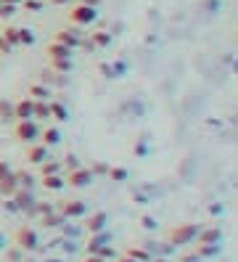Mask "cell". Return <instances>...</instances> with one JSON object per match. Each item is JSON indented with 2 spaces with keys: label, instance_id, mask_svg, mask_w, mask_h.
<instances>
[{
  "label": "cell",
  "instance_id": "836d02e7",
  "mask_svg": "<svg viewBox=\"0 0 238 262\" xmlns=\"http://www.w3.org/2000/svg\"><path fill=\"white\" fill-rule=\"evenodd\" d=\"M8 175H11V167H8V162H0V180L8 178Z\"/></svg>",
  "mask_w": 238,
  "mask_h": 262
},
{
  "label": "cell",
  "instance_id": "d590c367",
  "mask_svg": "<svg viewBox=\"0 0 238 262\" xmlns=\"http://www.w3.org/2000/svg\"><path fill=\"white\" fill-rule=\"evenodd\" d=\"M85 262H109V259H103L101 254H88V257H85Z\"/></svg>",
  "mask_w": 238,
  "mask_h": 262
},
{
  "label": "cell",
  "instance_id": "ac0fdd59",
  "mask_svg": "<svg viewBox=\"0 0 238 262\" xmlns=\"http://www.w3.org/2000/svg\"><path fill=\"white\" fill-rule=\"evenodd\" d=\"M63 220H67V217H63L61 212H53V209L48 212V214H42V225H48V228H61Z\"/></svg>",
  "mask_w": 238,
  "mask_h": 262
},
{
  "label": "cell",
  "instance_id": "5bb4252c",
  "mask_svg": "<svg viewBox=\"0 0 238 262\" xmlns=\"http://www.w3.org/2000/svg\"><path fill=\"white\" fill-rule=\"evenodd\" d=\"M16 188H19V180H16V172H11L8 178L0 180V196H3V199H11Z\"/></svg>",
  "mask_w": 238,
  "mask_h": 262
},
{
  "label": "cell",
  "instance_id": "8992f818",
  "mask_svg": "<svg viewBox=\"0 0 238 262\" xmlns=\"http://www.w3.org/2000/svg\"><path fill=\"white\" fill-rule=\"evenodd\" d=\"M48 159V146L45 143H29V148H27V162L29 164H42Z\"/></svg>",
  "mask_w": 238,
  "mask_h": 262
},
{
  "label": "cell",
  "instance_id": "ab89813d",
  "mask_svg": "<svg viewBox=\"0 0 238 262\" xmlns=\"http://www.w3.org/2000/svg\"><path fill=\"white\" fill-rule=\"evenodd\" d=\"M51 3H56V6H63V3H69V0H51Z\"/></svg>",
  "mask_w": 238,
  "mask_h": 262
},
{
  "label": "cell",
  "instance_id": "7a4b0ae2",
  "mask_svg": "<svg viewBox=\"0 0 238 262\" xmlns=\"http://www.w3.org/2000/svg\"><path fill=\"white\" fill-rule=\"evenodd\" d=\"M199 228H201V225H193V223L178 225V228L172 230V246H188L190 241H196Z\"/></svg>",
  "mask_w": 238,
  "mask_h": 262
},
{
  "label": "cell",
  "instance_id": "52a82bcc",
  "mask_svg": "<svg viewBox=\"0 0 238 262\" xmlns=\"http://www.w3.org/2000/svg\"><path fill=\"white\" fill-rule=\"evenodd\" d=\"M199 244H220L222 241V230L217 225H206V228H199Z\"/></svg>",
  "mask_w": 238,
  "mask_h": 262
},
{
  "label": "cell",
  "instance_id": "83f0119b",
  "mask_svg": "<svg viewBox=\"0 0 238 262\" xmlns=\"http://www.w3.org/2000/svg\"><path fill=\"white\" fill-rule=\"evenodd\" d=\"M93 45H98V48H109V45H111V35L109 32H95L93 35Z\"/></svg>",
  "mask_w": 238,
  "mask_h": 262
},
{
  "label": "cell",
  "instance_id": "3957f363",
  "mask_svg": "<svg viewBox=\"0 0 238 262\" xmlns=\"http://www.w3.org/2000/svg\"><path fill=\"white\" fill-rule=\"evenodd\" d=\"M16 246H19V249H27V252L37 249V246H40L37 230H32V228H19V230H16Z\"/></svg>",
  "mask_w": 238,
  "mask_h": 262
},
{
  "label": "cell",
  "instance_id": "8d00e7d4",
  "mask_svg": "<svg viewBox=\"0 0 238 262\" xmlns=\"http://www.w3.org/2000/svg\"><path fill=\"white\" fill-rule=\"evenodd\" d=\"M27 8H32V11H40V3H37V0H27Z\"/></svg>",
  "mask_w": 238,
  "mask_h": 262
},
{
  "label": "cell",
  "instance_id": "ffe728a7",
  "mask_svg": "<svg viewBox=\"0 0 238 262\" xmlns=\"http://www.w3.org/2000/svg\"><path fill=\"white\" fill-rule=\"evenodd\" d=\"M48 56H51V58H69L72 48H67V45H61V42H53L51 48H48Z\"/></svg>",
  "mask_w": 238,
  "mask_h": 262
},
{
  "label": "cell",
  "instance_id": "9c48e42d",
  "mask_svg": "<svg viewBox=\"0 0 238 262\" xmlns=\"http://www.w3.org/2000/svg\"><path fill=\"white\" fill-rule=\"evenodd\" d=\"M32 112H35V98H21L13 106V119H32Z\"/></svg>",
  "mask_w": 238,
  "mask_h": 262
},
{
  "label": "cell",
  "instance_id": "4dcf8cb0",
  "mask_svg": "<svg viewBox=\"0 0 238 262\" xmlns=\"http://www.w3.org/2000/svg\"><path fill=\"white\" fill-rule=\"evenodd\" d=\"M140 225L146 228V230H156V220L151 217V214H143V217H140Z\"/></svg>",
  "mask_w": 238,
  "mask_h": 262
},
{
  "label": "cell",
  "instance_id": "f546056e",
  "mask_svg": "<svg viewBox=\"0 0 238 262\" xmlns=\"http://www.w3.org/2000/svg\"><path fill=\"white\" fill-rule=\"evenodd\" d=\"M98 254H101L103 259H114V257H117L114 246H109V244H106V246H101V249H98Z\"/></svg>",
  "mask_w": 238,
  "mask_h": 262
},
{
  "label": "cell",
  "instance_id": "277c9868",
  "mask_svg": "<svg viewBox=\"0 0 238 262\" xmlns=\"http://www.w3.org/2000/svg\"><path fill=\"white\" fill-rule=\"evenodd\" d=\"M13 202H16V207H19V212H35V196H32V188H24V186H19L13 191Z\"/></svg>",
  "mask_w": 238,
  "mask_h": 262
},
{
  "label": "cell",
  "instance_id": "cb8c5ba5",
  "mask_svg": "<svg viewBox=\"0 0 238 262\" xmlns=\"http://www.w3.org/2000/svg\"><path fill=\"white\" fill-rule=\"evenodd\" d=\"M0 40H3L6 45H11V48H13V45H19V29H16V27H8Z\"/></svg>",
  "mask_w": 238,
  "mask_h": 262
},
{
  "label": "cell",
  "instance_id": "484cf974",
  "mask_svg": "<svg viewBox=\"0 0 238 262\" xmlns=\"http://www.w3.org/2000/svg\"><path fill=\"white\" fill-rule=\"evenodd\" d=\"M109 178L114 180V183H124L127 178H130V172H127L124 167H111V169H109Z\"/></svg>",
  "mask_w": 238,
  "mask_h": 262
},
{
  "label": "cell",
  "instance_id": "7c38bea8",
  "mask_svg": "<svg viewBox=\"0 0 238 262\" xmlns=\"http://www.w3.org/2000/svg\"><path fill=\"white\" fill-rule=\"evenodd\" d=\"M109 225V214L106 212H93L90 220H88V230L90 233H98V230H106Z\"/></svg>",
  "mask_w": 238,
  "mask_h": 262
},
{
  "label": "cell",
  "instance_id": "7bdbcfd3",
  "mask_svg": "<svg viewBox=\"0 0 238 262\" xmlns=\"http://www.w3.org/2000/svg\"><path fill=\"white\" fill-rule=\"evenodd\" d=\"M0 6H3V0H0Z\"/></svg>",
  "mask_w": 238,
  "mask_h": 262
},
{
  "label": "cell",
  "instance_id": "2e32d148",
  "mask_svg": "<svg viewBox=\"0 0 238 262\" xmlns=\"http://www.w3.org/2000/svg\"><path fill=\"white\" fill-rule=\"evenodd\" d=\"M48 106H51V119H56V122H67L69 119V109H67V106H63V103H48Z\"/></svg>",
  "mask_w": 238,
  "mask_h": 262
},
{
  "label": "cell",
  "instance_id": "d6986e66",
  "mask_svg": "<svg viewBox=\"0 0 238 262\" xmlns=\"http://www.w3.org/2000/svg\"><path fill=\"white\" fill-rule=\"evenodd\" d=\"M127 257H133L135 262H151V252L143 249V246H130V249H127Z\"/></svg>",
  "mask_w": 238,
  "mask_h": 262
},
{
  "label": "cell",
  "instance_id": "e0dca14e",
  "mask_svg": "<svg viewBox=\"0 0 238 262\" xmlns=\"http://www.w3.org/2000/svg\"><path fill=\"white\" fill-rule=\"evenodd\" d=\"M42 186H45L48 191H61L67 183H63L61 175H42Z\"/></svg>",
  "mask_w": 238,
  "mask_h": 262
},
{
  "label": "cell",
  "instance_id": "d4e9b609",
  "mask_svg": "<svg viewBox=\"0 0 238 262\" xmlns=\"http://www.w3.org/2000/svg\"><path fill=\"white\" fill-rule=\"evenodd\" d=\"M53 61V69L58 74H69L72 72V58H51Z\"/></svg>",
  "mask_w": 238,
  "mask_h": 262
},
{
  "label": "cell",
  "instance_id": "4316f807",
  "mask_svg": "<svg viewBox=\"0 0 238 262\" xmlns=\"http://www.w3.org/2000/svg\"><path fill=\"white\" fill-rule=\"evenodd\" d=\"M220 254V244H201L199 246V257H217Z\"/></svg>",
  "mask_w": 238,
  "mask_h": 262
},
{
  "label": "cell",
  "instance_id": "e575fe53",
  "mask_svg": "<svg viewBox=\"0 0 238 262\" xmlns=\"http://www.w3.org/2000/svg\"><path fill=\"white\" fill-rule=\"evenodd\" d=\"M51 209H53L51 204H35V212H37V214H48Z\"/></svg>",
  "mask_w": 238,
  "mask_h": 262
},
{
  "label": "cell",
  "instance_id": "ba28073f",
  "mask_svg": "<svg viewBox=\"0 0 238 262\" xmlns=\"http://www.w3.org/2000/svg\"><path fill=\"white\" fill-rule=\"evenodd\" d=\"M72 21L74 24H90V21H95V8L93 6H77L72 11Z\"/></svg>",
  "mask_w": 238,
  "mask_h": 262
},
{
  "label": "cell",
  "instance_id": "9a60e30c",
  "mask_svg": "<svg viewBox=\"0 0 238 262\" xmlns=\"http://www.w3.org/2000/svg\"><path fill=\"white\" fill-rule=\"evenodd\" d=\"M40 135H42V143L45 146H56L61 141V130L58 127H45V130H40Z\"/></svg>",
  "mask_w": 238,
  "mask_h": 262
},
{
  "label": "cell",
  "instance_id": "d6a6232c",
  "mask_svg": "<svg viewBox=\"0 0 238 262\" xmlns=\"http://www.w3.org/2000/svg\"><path fill=\"white\" fill-rule=\"evenodd\" d=\"M0 117H13V106L11 103H0Z\"/></svg>",
  "mask_w": 238,
  "mask_h": 262
},
{
  "label": "cell",
  "instance_id": "60d3db41",
  "mask_svg": "<svg viewBox=\"0 0 238 262\" xmlns=\"http://www.w3.org/2000/svg\"><path fill=\"white\" fill-rule=\"evenodd\" d=\"M3 3H11V6H16V3H19V0H3Z\"/></svg>",
  "mask_w": 238,
  "mask_h": 262
},
{
  "label": "cell",
  "instance_id": "6da1fadb",
  "mask_svg": "<svg viewBox=\"0 0 238 262\" xmlns=\"http://www.w3.org/2000/svg\"><path fill=\"white\" fill-rule=\"evenodd\" d=\"M13 138H16V141H21V143H35L40 138V125L35 119H16Z\"/></svg>",
  "mask_w": 238,
  "mask_h": 262
},
{
  "label": "cell",
  "instance_id": "7402d4cb",
  "mask_svg": "<svg viewBox=\"0 0 238 262\" xmlns=\"http://www.w3.org/2000/svg\"><path fill=\"white\" fill-rule=\"evenodd\" d=\"M29 98H35V101H48V98H51V90H48L45 85H32V88H29Z\"/></svg>",
  "mask_w": 238,
  "mask_h": 262
},
{
  "label": "cell",
  "instance_id": "b9f144b4",
  "mask_svg": "<svg viewBox=\"0 0 238 262\" xmlns=\"http://www.w3.org/2000/svg\"><path fill=\"white\" fill-rule=\"evenodd\" d=\"M154 262H169V259H154Z\"/></svg>",
  "mask_w": 238,
  "mask_h": 262
},
{
  "label": "cell",
  "instance_id": "f35d334b",
  "mask_svg": "<svg viewBox=\"0 0 238 262\" xmlns=\"http://www.w3.org/2000/svg\"><path fill=\"white\" fill-rule=\"evenodd\" d=\"M117 262H135V259H133V257H127V254H124V257H119Z\"/></svg>",
  "mask_w": 238,
  "mask_h": 262
},
{
  "label": "cell",
  "instance_id": "5b68a950",
  "mask_svg": "<svg viewBox=\"0 0 238 262\" xmlns=\"http://www.w3.org/2000/svg\"><path fill=\"white\" fill-rule=\"evenodd\" d=\"M93 183V169H85V167H77V169H69V186L74 188H85Z\"/></svg>",
  "mask_w": 238,
  "mask_h": 262
},
{
  "label": "cell",
  "instance_id": "4fadbf2b",
  "mask_svg": "<svg viewBox=\"0 0 238 262\" xmlns=\"http://www.w3.org/2000/svg\"><path fill=\"white\" fill-rule=\"evenodd\" d=\"M56 42L67 45V48H77V45H82L79 35H77V32H69V29H61V32H56Z\"/></svg>",
  "mask_w": 238,
  "mask_h": 262
},
{
  "label": "cell",
  "instance_id": "44dd1931",
  "mask_svg": "<svg viewBox=\"0 0 238 262\" xmlns=\"http://www.w3.org/2000/svg\"><path fill=\"white\" fill-rule=\"evenodd\" d=\"M32 119H51V106L45 101H35V112H32Z\"/></svg>",
  "mask_w": 238,
  "mask_h": 262
},
{
  "label": "cell",
  "instance_id": "f1b7e54d",
  "mask_svg": "<svg viewBox=\"0 0 238 262\" xmlns=\"http://www.w3.org/2000/svg\"><path fill=\"white\" fill-rule=\"evenodd\" d=\"M19 42H21V45H32V42H35L32 29H19Z\"/></svg>",
  "mask_w": 238,
  "mask_h": 262
},
{
  "label": "cell",
  "instance_id": "74e56055",
  "mask_svg": "<svg viewBox=\"0 0 238 262\" xmlns=\"http://www.w3.org/2000/svg\"><path fill=\"white\" fill-rule=\"evenodd\" d=\"M146 151H148L146 143H138V146H135V154H146Z\"/></svg>",
  "mask_w": 238,
  "mask_h": 262
},
{
  "label": "cell",
  "instance_id": "8fae6325",
  "mask_svg": "<svg viewBox=\"0 0 238 262\" xmlns=\"http://www.w3.org/2000/svg\"><path fill=\"white\" fill-rule=\"evenodd\" d=\"M88 212V207H85V202H77V199H74V202H63V207H61V214H63V217H82V214Z\"/></svg>",
  "mask_w": 238,
  "mask_h": 262
},
{
  "label": "cell",
  "instance_id": "30bf717a",
  "mask_svg": "<svg viewBox=\"0 0 238 262\" xmlns=\"http://www.w3.org/2000/svg\"><path fill=\"white\" fill-rule=\"evenodd\" d=\"M111 241L109 230H98V233H90V241H88V254H98L101 246H106Z\"/></svg>",
  "mask_w": 238,
  "mask_h": 262
},
{
  "label": "cell",
  "instance_id": "1f68e13d",
  "mask_svg": "<svg viewBox=\"0 0 238 262\" xmlns=\"http://www.w3.org/2000/svg\"><path fill=\"white\" fill-rule=\"evenodd\" d=\"M63 164H67L69 169H77V167H82V164H79V159L74 157V154H67V157H63Z\"/></svg>",
  "mask_w": 238,
  "mask_h": 262
},
{
  "label": "cell",
  "instance_id": "603a6c76",
  "mask_svg": "<svg viewBox=\"0 0 238 262\" xmlns=\"http://www.w3.org/2000/svg\"><path fill=\"white\" fill-rule=\"evenodd\" d=\"M37 167H40L42 175H58V172H61V164H58V162H51V159H45V162L37 164Z\"/></svg>",
  "mask_w": 238,
  "mask_h": 262
}]
</instances>
